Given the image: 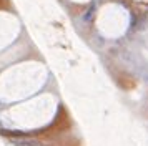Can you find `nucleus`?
<instances>
[{
	"mask_svg": "<svg viewBox=\"0 0 148 146\" xmlns=\"http://www.w3.org/2000/svg\"><path fill=\"white\" fill-rule=\"evenodd\" d=\"M95 12H97V7H95V3H92V5H90L87 10H85L83 17H82V18H83V22H85V23H90V22H93Z\"/></svg>",
	"mask_w": 148,
	"mask_h": 146,
	"instance_id": "obj_2",
	"label": "nucleus"
},
{
	"mask_svg": "<svg viewBox=\"0 0 148 146\" xmlns=\"http://www.w3.org/2000/svg\"><path fill=\"white\" fill-rule=\"evenodd\" d=\"M12 143L15 146H43L40 139H35V138H15L12 139Z\"/></svg>",
	"mask_w": 148,
	"mask_h": 146,
	"instance_id": "obj_1",
	"label": "nucleus"
}]
</instances>
